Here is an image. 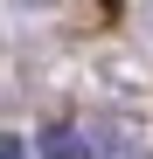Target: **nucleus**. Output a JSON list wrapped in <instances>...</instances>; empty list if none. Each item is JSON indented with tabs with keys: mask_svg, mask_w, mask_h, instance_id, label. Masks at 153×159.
<instances>
[{
	"mask_svg": "<svg viewBox=\"0 0 153 159\" xmlns=\"http://www.w3.org/2000/svg\"><path fill=\"white\" fill-rule=\"evenodd\" d=\"M42 159H91V145H84L76 125H49L42 131Z\"/></svg>",
	"mask_w": 153,
	"mask_h": 159,
	"instance_id": "nucleus-1",
	"label": "nucleus"
},
{
	"mask_svg": "<svg viewBox=\"0 0 153 159\" xmlns=\"http://www.w3.org/2000/svg\"><path fill=\"white\" fill-rule=\"evenodd\" d=\"M0 159H28V145H21V139H0Z\"/></svg>",
	"mask_w": 153,
	"mask_h": 159,
	"instance_id": "nucleus-2",
	"label": "nucleus"
}]
</instances>
